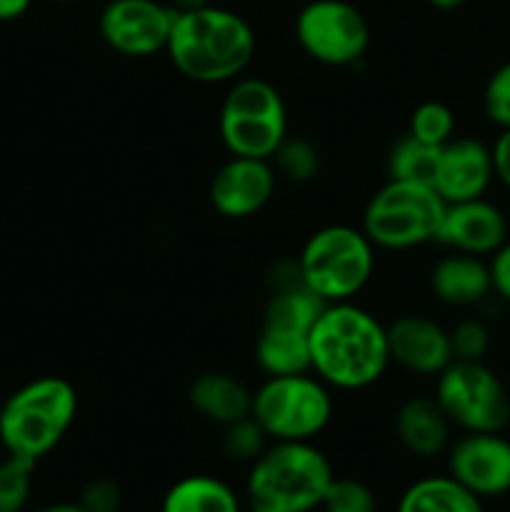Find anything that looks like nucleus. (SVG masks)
I'll use <instances>...</instances> for the list:
<instances>
[{
	"label": "nucleus",
	"instance_id": "7ed1b4c3",
	"mask_svg": "<svg viewBox=\"0 0 510 512\" xmlns=\"http://www.w3.org/2000/svg\"><path fill=\"white\" fill-rule=\"evenodd\" d=\"M333 478V465L313 443H270L250 463L245 503L250 512H313Z\"/></svg>",
	"mask_w": 510,
	"mask_h": 512
},
{
	"label": "nucleus",
	"instance_id": "39448f33",
	"mask_svg": "<svg viewBox=\"0 0 510 512\" xmlns=\"http://www.w3.org/2000/svg\"><path fill=\"white\" fill-rule=\"evenodd\" d=\"M375 250L363 228L325 225L305 240L295 263L310 293L323 303H345L373 278Z\"/></svg>",
	"mask_w": 510,
	"mask_h": 512
},
{
	"label": "nucleus",
	"instance_id": "f704fd0d",
	"mask_svg": "<svg viewBox=\"0 0 510 512\" xmlns=\"http://www.w3.org/2000/svg\"><path fill=\"white\" fill-rule=\"evenodd\" d=\"M168 5L175 13H188V10L205 8V5H210V0H168Z\"/></svg>",
	"mask_w": 510,
	"mask_h": 512
},
{
	"label": "nucleus",
	"instance_id": "393cba45",
	"mask_svg": "<svg viewBox=\"0 0 510 512\" xmlns=\"http://www.w3.org/2000/svg\"><path fill=\"white\" fill-rule=\"evenodd\" d=\"M408 133L433 148H443L455 138V113L440 100H425L410 113Z\"/></svg>",
	"mask_w": 510,
	"mask_h": 512
},
{
	"label": "nucleus",
	"instance_id": "4c0bfd02",
	"mask_svg": "<svg viewBox=\"0 0 510 512\" xmlns=\"http://www.w3.org/2000/svg\"><path fill=\"white\" fill-rule=\"evenodd\" d=\"M55 3H75V0H55Z\"/></svg>",
	"mask_w": 510,
	"mask_h": 512
},
{
	"label": "nucleus",
	"instance_id": "72a5a7b5",
	"mask_svg": "<svg viewBox=\"0 0 510 512\" xmlns=\"http://www.w3.org/2000/svg\"><path fill=\"white\" fill-rule=\"evenodd\" d=\"M30 5H33V0H0V23L23 18Z\"/></svg>",
	"mask_w": 510,
	"mask_h": 512
},
{
	"label": "nucleus",
	"instance_id": "423d86ee",
	"mask_svg": "<svg viewBox=\"0 0 510 512\" xmlns=\"http://www.w3.org/2000/svg\"><path fill=\"white\" fill-rule=\"evenodd\" d=\"M250 418L273 443H313L333 420V395L313 373L268 375L253 393Z\"/></svg>",
	"mask_w": 510,
	"mask_h": 512
},
{
	"label": "nucleus",
	"instance_id": "b1692460",
	"mask_svg": "<svg viewBox=\"0 0 510 512\" xmlns=\"http://www.w3.org/2000/svg\"><path fill=\"white\" fill-rule=\"evenodd\" d=\"M278 178L290 183H310L320 170L318 148L308 138H285L275 155L270 158Z\"/></svg>",
	"mask_w": 510,
	"mask_h": 512
},
{
	"label": "nucleus",
	"instance_id": "c756f323",
	"mask_svg": "<svg viewBox=\"0 0 510 512\" xmlns=\"http://www.w3.org/2000/svg\"><path fill=\"white\" fill-rule=\"evenodd\" d=\"M485 118L500 130L510 128V60L495 68L483 90Z\"/></svg>",
	"mask_w": 510,
	"mask_h": 512
},
{
	"label": "nucleus",
	"instance_id": "7c9ffc66",
	"mask_svg": "<svg viewBox=\"0 0 510 512\" xmlns=\"http://www.w3.org/2000/svg\"><path fill=\"white\" fill-rule=\"evenodd\" d=\"M80 505L88 512H118L123 505V490L113 480L98 478L85 485Z\"/></svg>",
	"mask_w": 510,
	"mask_h": 512
},
{
	"label": "nucleus",
	"instance_id": "1a4fd4ad",
	"mask_svg": "<svg viewBox=\"0 0 510 512\" xmlns=\"http://www.w3.org/2000/svg\"><path fill=\"white\" fill-rule=\"evenodd\" d=\"M323 305L303 283L270 293L255 338V363L265 375L310 373V330Z\"/></svg>",
	"mask_w": 510,
	"mask_h": 512
},
{
	"label": "nucleus",
	"instance_id": "dca6fc26",
	"mask_svg": "<svg viewBox=\"0 0 510 512\" xmlns=\"http://www.w3.org/2000/svg\"><path fill=\"white\" fill-rule=\"evenodd\" d=\"M495 180L493 150L478 138H458L440 148L433 173V188L445 203L483 198Z\"/></svg>",
	"mask_w": 510,
	"mask_h": 512
},
{
	"label": "nucleus",
	"instance_id": "4468645a",
	"mask_svg": "<svg viewBox=\"0 0 510 512\" xmlns=\"http://www.w3.org/2000/svg\"><path fill=\"white\" fill-rule=\"evenodd\" d=\"M278 173L270 160L233 155L210 180V203L223 218L245 220L258 215L273 200Z\"/></svg>",
	"mask_w": 510,
	"mask_h": 512
},
{
	"label": "nucleus",
	"instance_id": "20e7f679",
	"mask_svg": "<svg viewBox=\"0 0 510 512\" xmlns=\"http://www.w3.org/2000/svg\"><path fill=\"white\" fill-rule=\"evenodd\" d=\"M78 415L73 383L58 375H43L15 390L0 408V443L8 455L43 460L68 435Z\"/></svg>",
	"mask_w": 510,
	"mask_h": 512
},
{
	"label": "nucleus",
	"instance_id": "a211bd4d",
	"mask_svg": "<svg viewBox=\"0 0 510 512\" xmlns=\"http://www.w3.org/2000/svg\"><path fill=\"white\" fill-rule=\"evenodd\" d=\"M430 293L450 308H473L493 293V280L485 258L468 253L443 255L430 270Z\"/></svg>",
	"mask_w": 510,
	"mask_h": 512
},
{
	"label": "nucleus",
	"instance_id": "aec40b11",
	"mask_svg": "<svg viewBox=\"0 0 510 512\" xmlns=\"http://www.w3.org/2000/svg\"><path fill=\"white\" fill-rule=\"evenodd\" d=\"M188 400L200 418L220 428L250 418V410H253V390L235 375L220 373V370L198 375L190 383Z\"/></svg>",
	"mask_w": 510,
	"mask_h": 512
},
{
	"label": "nucleus",
	"instance_id": "412c9836",
	"mask_svg": "<svg viewBox=\"0 0 510 512\" xmlns=\"http://www.w3.org/2000/svg\"><path fill=\"white\" fill-rule=\"evenodd\" d=\"M160 512H243L240 495L215 475H188L165 493Z\"/></svg>",
	"mask_w": 510,
	"mask_h": 512
},
{
	"label": "nucleus",
	"instance_id": "e433bc0d",
	"mask_svg": "<svg viewBox=\"0 0 510 512\" xmlns=\"http://www.w3.org/2000/svg\"><path fill=\"white\" fill-rule=\"evenodd\" d=\"M428 3L438 10H458V8H463L468 0H428Z\"/></svg>",
	"mask_w": 510,
	"mask_h": 512
},
{
	"label": "nucleus",
	"instance_id": "6ab92c4d",
	"mask_svg": "<svg viewBox=\"0 0 510 512\" xmlns=\"http://www.w3.org/2000/svg\"><path fill=\"white\" fill-rule=\"evenodd\" d=\"M395 438L415 458H435L450 448V420L435 398L415 395L395 410Z\"/></svg>",
	"mask_w": 510,
	"mask_h": 512
},
{
	"label": "nucleus",
	"instance_id": "0eeeda50",
	"mask_svg": "<svg viewBox=\"0 0 510 512\" xmlns=\"http://www.w3.org/2000/svg\"><path fill=\"white\" fill-rule=\"evenodd\" d=\"M445 200L433 185L388 180L363 210V233L380 250H413L435 243L445 215Z\"/></svg>",
	"mask_w": 510,
	"mask_h": 512
},
{
	"label": "nucleus",
	"instance_id": "9d476101",
	"mask_svg": "<svg viewBox=\"0 0 510 512\" xmlns=\"http://www.w3.org/2000/svg\"><path fill=\"white\" fill-rule=\"evenodd\" d=\"M433 398L463 433H503L510 425V393L485 360H453L435 378Z\"/></svg>",
	"mask_w": 510,
	"mask_h": 512
},
{
	"label": "nucleus",
	"instance_id": "4be33fe9",
	"mask_svg": "<svg viewBox=\"0 0 510 512\" xmlns=\"http://www.w3.org/2000/svg\"><path fill=\"white\" fill-rule=\"evenodd\" d=\"M395 512H485L483 500L450 475H428L403 490Z\"/></svg>",
	"mask_w": 510,
	"mask_h": 512
},
{
	"label": "nucleus",
	"instance_id": "ddd939ff",
	"mask_svg": "<svg viewBox=\"0 0 510 512\" xmlns=\"http://www.w3.org/2000/svg\"><path fill=\"white\" fill-rule=\"evenodd\" d=\"M448 475L480 500L510 493V440L500 433H465L448 448Z\"/></svg>",
	"mask_w": 510,
	"mask_h": 512
},
{
	"label": "nucleus",
	"instance_id": "9b49d317",
	"mask_svg": "<svg viewBox=\"0 0 510 512\" xmlns=\"http://www.w3.org/2000/svg\"><path fill=\"white\" fill-rule=\"evenodd\" d=\"M295 40L315 63L348 68L368 53L370 25L348 0H310L295 18Z\"/></svg>",
	"mask_w": 510,
	"mask_h": 512
},
{
	"label": "nucleus",
	"instance_id": "2f4dec72",
	"mask_svg": "<svg viewBox=\"0 0 510 512\" xmlns=\"http://www.w3.org/2000/svg\"><path fill=\"white\" fill-rule=\"evenodd\" d=\"M488 268L490 280H493V293L505 303H510V238L490 255Z\"/></svg>",
	"mask_w": 510,
	"mask_h": 512
},
{
	"label": "nucleus",
	"instance_id": "c85d7f7f",
	"mask_svg": "<svg viewBox=\"0 0 510 512\" xmlns=\"http://www.w3.org/2000/svg\"><path fill=\"white\" fill-rule=\"evenodd\" d=\"M448 333L453 360H485L490 350V330L483 320L465 318Z\"/></svg>",
	"mask_w": 510,
	"mask_h": 512
},
{
	"label": "nucleus",
	"instance_id": "f257e3e1",
	"mask_svg": "<svg viewBox=\"0 0 510 512\" xmlns=\"http://www.w3.org/2000/svg\"><path fill=\"white\" fill-rule=\"evenodd\" d=\"M388 365V330L373 313L353 300L323 305L310 330V373L353 393L378 383Z\"/></svg>",
	"mask_w": 510,
	"mask_h": 512
},
{
	"label": "nucleus",
	"instance_id": "5701e85b",
	"mask_svg": "<svg viewBox=\"0 0 510 512\" xmlns=\"http://www.w3.org/2000/svg\"><path fill=\"white\" fill-rule=\"evenodd\" d=\"M440 148L425 145L415 140L413 135H400L388 150L385 158V170L388 180H415V183H433L435 163H438Z\"/></svg>",
	"mask_w": 510,
	"mask_h": 512
},
{
	"label": "nucleus",
	"instance_id": "473e14b6",
	"mask_svg": "<svg viewBox=\"0 0 510 512\" xmlns=\"http://www.w3.org/2000/svg\"><path fill=\"white\" fill-rule=\"evenodd\" d=\"M493 150V165H495V178L510 190V128L500 130L498 140L490 145Z\"/></svg>",
	"mask_w": 510,
	"mask_h": 512
},
{
	"label": "nucleus",
	"instance_id": "f03ea898",
	"mask_svg": "<svg viewBox=\"0 0 510 512\" xmlns=\"http://www.w3.org/2000/svg\"><path fill=\"white\" fill-rule=\"evenodd\" d=\"M255 30L243 15L218 5L175 15L170 30V63L193 83H233L255 58Z\"/></svg>",
	"mask_w": 510,
	"mask_h": 512
},
{
	"label": "nucleus",
	"instance_id": "cd10ccee",
	"mask_svg": "<svg viewBox=\"0 0 510 512\" xmlns=\"http://www.w3.org/2000/svg\"><path fill=\"white\" fill-rule=\"evenodd\" d=\"M323 512H380L378 498L370 490V485H365L358 478H338L335 475L333 483H330L328 493H325Z\"/></svg>",
	"mask_w": 510,
	"mask_h": 512
},
{
	"label": "nucleus",
	"instance_id": "6e6552de",
	"mask_svg": "<svg viewBox=\"0 0 510 512\" xmlns=\"http://www.w3.org/2000/svg\"><path fill=\"white\" fill-rule=\"evenodd\" d=\"M218 130L230 155L270 160L288 138L283 95L265 78L233 80L220 105Z\"/></svg>",
	"mask_w": 510,
	"mask_h": 512
},
{
	"label": "nucleus",
	"instance_id": "c9c22d12",
	"mask_svg": "<svg viewBox=\"0 0 510 512\" xmlns=\"http://www.w3.org/2000/svg\"><path fill=\"white\" fill-rule=\"evenodd\" d=\"M35 512H88L80 503H53L45 505V508L35 510Z\"/></svg>",
	"mask_w": 510,
	"mask_h": 512
},
{
	"label": "nucleus",
	"instance_id": "2eb2a0df",
	"mask_svg": "<svg viewBox=\"0 0 510 512\" xmlns=\"http://www.w3.org/2000/svg\"><path fill=\"white\" fill-rule=\"evenodd\" d=\"M510 238V225L503 210L483 198L460 200L445 205L435 243L445 245L453 253L490 258Z\"/></svg>",
	"mask_w": 510,
	"mask_h": 512
},
{
	"label": "nucleus",
	"instance_id": "f8f14e48",
	"mask_svg": "<svg viewBox=\"0 0 510 512\" xmlns=\"http://www.w3.org/2000/svg\"><path fill=\"white\" fill-rule=\"evenodd\" d=\"M175 10L160 0H110L98 18L103 43L125 58L165 53Z\"/></svg>",
	"mask_w": 510,
	"mask_h": 512
},
{
	"label": "nucleus",
	"instance_id": "bb28decb",
	"mask_svg": "<svg viewBox=\"0 0 510 512\" xmlns=\"http://www.w3.org/2000/svg\"><path fill=\"white\" fill-rule=\"evenodd\" d=\"M265 448H268V435L253 418L238 420V423H230L223 428L220 450H223L225 458L235 460V463H253Z\"/></svg>",
	"mask_w": 510,
	"mask_h": 512
},
{
	"label": "nucleus",
	"instance_id": "f3484780",
	"mask_svg": "<svg viewBox=\"0 0 510 512\" xmlns=\"http://www.w3.org/2000/svg\"><path fill=\"white\" fill-rule=\"evenodd\" d=\"M388 330L390 363L413 375L438 378L453 363L450 333L428 315H400Z\"/></svg>",
	"mask_w": 510,
	"mask_h": 512
},
{
	"label": "nucleus",
	"instance_id": "a878e982",
	"mask_svg": "<svg viewBox=\"0 0 510 512\" xmlns=\"http://www.w3.org/2000/svg\"><path fill=\"white\" fill-rule=\"evenodd\" d=\"M33 460L8 455L0 463V512H23L33 493Z\"/></svg>",
	"mask_w": 510,
	"mask_h": 512
}]
</instances>
